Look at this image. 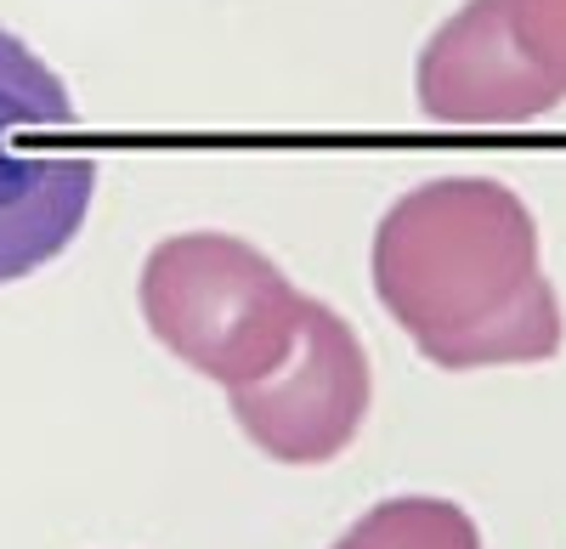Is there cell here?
<instances>
[{
	"label": "cell",
	"instance_id": "1",
	"mask_svg": "<svg viewBox=\"0 0 566 549\" xmlns=\"http://www.w3.org/2000/svg\"><path fill=\"white\" fill-rule=\"evenodd\" d=\"M368 278L431 369H527L566 346L538 221L493 176H437L391 199L368 244Z\"/></svg>",
	"mask_w": 566,
	"mask_h": 549
},
{
	"label": "cell",
	"instance_id": "2",
	"mask_svg": "<svg viewBox=\"0 0 566 549\" xmlns=\"http://www.w3.org/2000/svg\"><path fill=\"white\" fill-rule=\"evenodd\" d=\"M148 335L221 391L277 374L306 329V295L277 261L232 233H176L136 278Z\"/></svg>",
	"mask_w": 566,
	"mask_h": 549
},
{
	"label": "cell",
	"instance_id": "3",
	"mask_svg": "<svg viewBox=\"0 0 566 549\" xmlns=\"http://www.w3.org/2000/svg\"><path fill=\"white\" fill-rule=\"evenodd\" d=\"M437 125H533L566 108V0H464L413 63Z\"/></svg>",
	"mask_w": 566,
	"mask_h": 549
},
{
	"label": "cell",
	"instance_id": "4",
	"mask_svg": "<svg viewBox=\"0 0 566 549\" xmlns=\"http://www.w3.org/2000/svg\"><path fill=\"white\" fill-rule=\"evenodd\" d=\"M74 119L69 85L12 29H0V284L52 266L91 215L97 159L40 148Z\"/></svg>",
	"mask_w": 566,
	"mask_h": 549
},
{
	"label": "cell",
	"instance_id": "5",
	"mask_svg": "<svg viewBox=\"0 0 566 549\" xmlns=\"http://www.w3.org/2000/svg\"><path fill=\"white\" fill-rule=\"evenodd\" d=\"M232 425L272 465H328L357 442L374 408V362L335 306L306 295V329L277 374L227 391Z\"/></svg>",
	"mask_w": 566,
	"mask_h": 549
},
{
	"label": "cell",
	"instance_id": "6",
	"mask_svg": "<svg viewBox=\"0 0 566 549\" xmlns=\"http://www.w3.org/2000/svg\"><path fill=\"white\" fill-rule=\"evenodd\" d=\"M328 549H482V527L437 493H402L363 510Z\"/></svg>",
	"mask_w": 566,
	"mask_h": 549
}]
</instances>
